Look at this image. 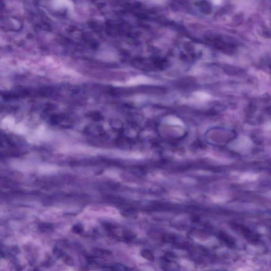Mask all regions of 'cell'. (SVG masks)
Instances as JSON below:
<instances>
[{
  "label": "cell",
  "mask_w": 271,
  "mask_h": 271,
  "mask_svg": "<svg viewBox=\"0 0 271 271\" xmlns=\"http://www.w3.org/2000/svg\"><path fill=\"white\" fill-rule=\"evenodd\" d=\"M196 93H197L196 94V96H198L200 99H206V95L204 93H203L202 92H198Z\"/></svg>",
  "instance_id": "2"
},
{
  "label": "cell",
  "mask_w": 271,
  "mask_h": 271,
  "mask_svg": "<svg viewBox=\"0 0 271 271\" xmlns=\"http://www.w3.org/2000/svg\"><path fill=\"white\" fill-rule=\"evenodd\" d=\"M141 256L148 260L149 261H152L154 260V256L151 251L148 250H144L141 252Z\"/></svg>",
  "instance_id": "1"
}]
</instances>
